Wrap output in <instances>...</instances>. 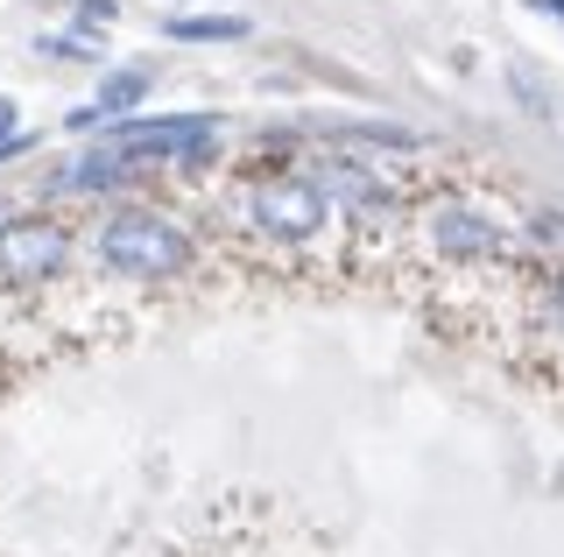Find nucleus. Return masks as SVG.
<instances>
[{
    "label": "nucleus",
    "instance_id": "nucleus-1",
    "mask_svg": "<svg viewBox=\"0 0 564 557\" xmlns=\"http://www.w3.org/2000/svg\"><path fill=\"white\" fill-rule=\"evenodd\" d=\"M219 226H226V248L247 269H269V275L352 269L339 212L325 205V190L304 163H247L219 190Z\"/></svg>",
    "mask_w": 564,
    "mask_h": 557
},
{
    "label": "nucleus",
    "instance_id": "nucleus-9",
    "mask_svg": "<svg viewBox=\"0 0 564 557\" xmlns=\"http://www.w3.org/2000/svg\"><path fill=\"white\" fill-rule=\"evenodd\" d=\"M0 212H8V205H0Z\"/></svg>",
    "mask_w": 564,
    "mask_h": 557
},
{
    "label": "nucleus",
    "instance_id": "nucleus-2",
    "mask_svg": "<svg viewBox=\"0 0 564 557\" xmlns=\"http://www.w3.org/2000/svg\"><path fill=\"white\" fill-rule=\"evenodd\" d=\"M85 254L99 261L106 283H128V290H184L205 269V240L170 205H113L85 233Z\"/></svg>",
    "mask_w": 564,
    "mask_h": 557
},
{
    "label": "nucleus",
    "instance_id": "nucleus-5",
    "mask_svg": "<svg viewBox=\"0 0 564 557\" xmlns=\"http://www.w3.org/2000/svg\"><path fill=\"white\" fill-rule=\"evenodd\" d=\"M141 92H149V72H120V78H106V85H99V99H93V113H78L70 128H93V120L120 113V107H134Z\"/></svg>",
    "mask_w": 564,
    "mask_h": 557
},
{
    "label": "nucleus",
    "instance_id": "nucleus-8",
    "mask_svg": "<svg viewBox=\"0 0 564 557\" xmlns=\"http://www.w3.org/2000/svg\"><path fill=\"white\" fill-rule=\"evenodd\" d=\"M536 8H551V14H557V22H564V0H536Z\"/></svg>",
    "mask_w": 564,
    "mask_h": 557
},
{
    "label": "nucleus",
    "instance_id": "nucleus-3",
    "mask_svg": "<svg viewBox=\"0 0 564 557\" xmlns=\"http://www.w3.org/2000/svg\"><path fill=\"white\" fill-rule=\"evenodd\" d=\"M70 261H78V233L64 212H0V297L35 304L57 297L70 283Z\"/></svg>",
    "mask_w": 564,
    "mask_h": 557
},
{
    "label": "nucleus",
    "instance_id": "nucleus-6",
    "mask_svg": "<svg viewBox=\"0 0 564 557\" xmlns=\"http://www.w3.org/2000/svg\"><path fill=\"white\" fill-rule=\"evenodd\" d=\"M170 36L176 43H234V36H247V22L240 14H184V22H170Z\"/></svg>",
    "mask_w": 564,
    "mask_h": 557
},
{
    "label": "nucleus",
    "instance_id": "nucleus-4",
    "mask_svg": "<svg viewBox=\"0 0 564 557\" xmlns=\"http://www.w3.org/2000/svg\"><path fill=\"white\" fill-rule=\"evenodd\" d=\"M219 142V120L212 113H176V120H128V128H113V149L128 155V163H163V170H198L205 149Z\"/></svg>",
    "mask_w": 564,
    "mask_h": 557
},
{
    "label": "nucleus",
    "instance_id": "nucleus-7",
    "mask_svg": "<svg viewBox=\"0 0 564 557\" xmlns=\"http://www.w3.org/2000/svg\"><path fill=\"white\" fill-rule=\"evenodd\" d=\"M0 142H14V99H0Z\"/></svg>",
    "mask_w": 564,
    "mask_h": 557
}]
</instances>
